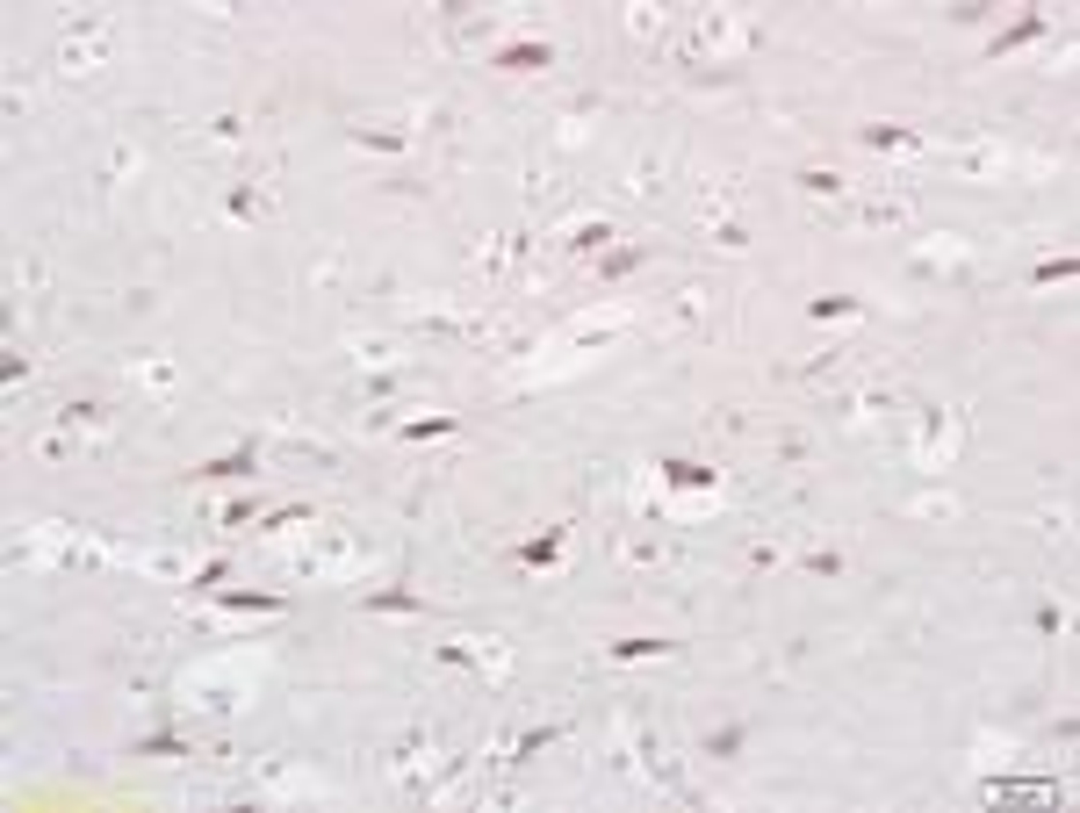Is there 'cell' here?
<instances>
[{
	"label": "cell",
	"mask_w": 1080,
	"mask_h": 813,
	"mask_svg": "<svg viewBox=\"0 0 1080 813\" xmlns=\"http://www.w3.org/2000/svg\"><path fill=\"white\" fill-rule=\"evenodd\" d=\"M634 266H641V245H613V252L598 259V274H606V281H620V274H634Z\"/></svg>",
	"instance_id": "52a82bcc"
},
{
	"label": "cell",
	"mask_w": 1080,
	"mask_h": 813,
	"mask_svg": "<svg viewBox=\"0 0 1080 813\" xmlns=\"http://www.w3.org/2000/svg\"><path fill=\"white\" fill-rule=\"evenodd\" d=\"M231 605H238V612H274L282 598H274V590H231Z\"/></svg>",
	"instance_id": "8fae6325"
},
{
	"label": "cell",
	"mask_w": 1080,
	"mask_h": 813,
	"mask_svg": "<svg viewBox=\"0 0 1080 813\" xmlns=\"http://www.w3.org/2000/svg\"><path fill=\"white\" fill-rule=\"evenodd\" d=\"M540 65H555L548 43H505L498 50V73H540Z\"/></svg>",
	"instance_id": "6da1fadb"
},
{
	"label": "cell",
	"mask_w": 1080,
	"mask_h": 813,
	"mask_svg": "<svg viewBox=\"0 0 1080 813\" xmlns=\"http://www.w3.org/2000/svg\"><path fill=\"white\" fill-rule=\"evenodd\" d=\"M404 432H411V440H432V432H454V418H411Z\"/></svg>",
	"instance_id": "5bb4252c"
},
{
	"label": "cell",
	"mask_w": 1080,
	"mask_h": 813,
	"mask_svg": "<svg viewBox=\"0 0 1080 813\" xmlns=\"http://www.w3.org/2000/svg\"><path fill=\"white\" fill-rule=\"evenodd\" d=\"M806 195H843V173H799Z\"/></svg>",
	"instance_id": "4fadbf2b"
},
{
	"label": "cell",
	"mask_w": 1080,
	"mask_h": 813,
	"mask_svg": "<svg viewBox=\"0 0 1080 813\" xmlns=\"http://www.w3.org/2000/svg\"><path fill=\"white\" fill-rule=\"evenodd\" d=\"M101 29H108V22H87V36H73V43H66V73H87V58L101 50Z\"/></svg>",
	"instance_id": "277c9868"
},
{
	"label": "cell",
	"mask_w": 1080,
	"mask_h": 813,
	"mask_svg": "<svg viewBox=\"0 0 1080 813\" xmlns=\"http://www.w3.org/2000/svg\"><path fill=\"white\" fill-rule=\"evenodd\" d=\"M519 555H526V562H533V569H548V562H555V555H562V533H540V540H526V548H519Z\"/></svg>",
	"instance_id": "ba28073f"
},
{
	"label": "cell",
	"mask_w": 1080,
	"mask_h": 813,
	"mask_svg": "<svg viewBox=\"0 0 1080 813\" xmlns=\"http://www.w3.org/2000/svg\"><path fill=\"white\" fill-rule=\"evenodd\" d=\"M606 238H613L606 216H598V224H576V231H569V252H606Z\"/></svg>",
	"instance_id": "8992f818"
},
{
	"label": "cell",
	"mask_w": 1080,
	"mask_h": 813,
	"mask_svg": "<svg viewBox=\"0 0 1080 813\" xmlns=\"http://www.w3.org/2000/svg\"><path fill=\"white\" fill-rule=\"evenodd\" d=\"M1066 274H1073V252H1059V259H1045V266H1038V281H1066Z\"/></svg>",
	"instance_id": "2e32d148"
},
{
	"label": "cell",
	"mask_w": 1080,
	"mask_h": 813,
	"mask_svg": "<svg viewBox=\"0 0 1080 813\" xmlns=\"http://www.w3.org/2000/svg\"><path fill=\"white\" fill-rule=\"evenodd\" d=\"M864 144H872V151H922V137L900 130V123H872V130H864Z\"/></svg>",
	"instance_id": "7a4b0ae2"
},
{
	"label": "cell",
	"mask_w": 1080,
	"mask_h": 813,
	"mask_svg": "<svg viewBox=\"0 0 1080 813\" xmlns=\"http://www.w3.org/2000/svg\"><path fill=\"white\" fill-rule=\"evenodd\" d=\"M735 748H742V727H721V734L706 741V755H735Z\"/></svg>",
	"instance_id": "9a60e30c"
},
{
	"label": "cell",
	"mask_w": 1080,
	"mask_h": 813,
	"mask_svg": "<svg viewBox=\"0 0 1080 813\" xmlns=\"http://www.w3.org/2000/svg\"><path fill=\"white\" fill-rule=\"evenodd\" d=\"M1038 29H1045V22H1038V15H1022V22H1015V29H1001V36H994V50H1015V43H1030V36H1038Z\"/></svg>",
	"instance_id": "9c48e42d"
},
{
	"label": "cell",
	"mask_w": 1080,
	"mask_h": 813,
	"mask_svg": "<svg viewBox=\"0 0 1080 813\" xmlns=\"http://www.w3.org/2000/svg\"><path fill=\"white\" fill-rule=\"evenodd\" d=\"M367 605H374V612H418L411 590H382V598H367Z\"/></svg>",
	"instance_id": "7c38bea8"
},
{
	"label": "cell",
	"mask_w": 1080,
	"mask_h": 813,
	"mask_svg": "<svg viewBox=\"0 0 1080 813\" xmlns=\"http://www.w3.org/2000/svg\"><path fill=\"white\" fill-rule=\"evenodd\" d=\"M900 216H907L900 195H864V202H857V224H900Z\"/></svg>",
	"instance_id": "3957f363"
},
{
	"label": "cell",
	"mask_w": 1080,
	"mask_h": 813,
	"mask_svg": "<svg viewBox=\"0 0 1080 813\" xmlns=\"http://www.w3.org/2000/svg\"><path fill=\"white\" fill-rule=\"evenodd\" d=\"M663 475L677 482V490H706V482H714V468H698V461H663Z\"/></svg>",
	"instance_id": "5b68a950"
},
{
	"label": "cell",
	"mask_w": 1080,
	"mask_h": 813,
	"mask_svg": "<svg viewBox=\"0 0 1080 813\" xmlns=\"http://www.w3.org/2000/svg\"><path fill=\"white\" fill-rule=\"evenodd\" d=\"M850 310H857L850 295H822V303H814V317H850Z\"/></svg>",
	"instance_id": "e0dca14e"
},
{
	"label": "cell",
	"mask_w": 1080,
	"mask_h": 813,
	"mask_svg": "<svg viewBox=\"0 0 1080 813\" xmlns=\"http://www.w3.org/2000/svg\"><path fill=\"white\" fill-rule=\"evenodd\" d=\"M613 656H620V663H641V656H670V640H620Z\"/></svg>",
	"instance_id": "30bf717a"
}]
</instances>
